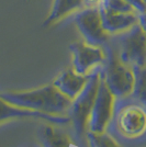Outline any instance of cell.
Segmentation results:
<instances>
[{
	"label": "cell",
	"instance_id": "1",
	"mask_svg": "<svg viewBox=\"0 0 146 147\" xmlns=\"http://www.w3.org/2000/svg\"><path fill=\"white\" fill-rule=\"evenodd\" d=\"M0 98L19 108L55 115L67 113L73 101L53 85L23 92H0Z\"/></svg>",
	"mask_w": 146,
	"mask_h": 147
},
{
	"label": "cell",
	"instance_id": "2",
	"mask_svg": "<svg viewBox=\"0 0 146 147\" xmlns=\"http://www.w3.org/2000/svg\"><path fill=\"white\" fill-rule=\"evenodd\" d=\"M101 78L110 92L116 98H123L132 93L134 85L133 70L120 59L112 44L107 47V58L103 67L101 68Z\"/></svg>",
	"mask_w": 146,
	"mask_h": 147
},
{
	"label": "cell",
	"instance_id": "3",
	"mask_svg": "<svg viewBox=\"0 0 146 147\" xmlns=\"http://www.w3.org/2000/svg\"><path fill=\"white\" fill-rule=\"evenodd\" d=\"M101 80V68L97 67L87 75V82L79 94L72 101L67 115L73 123L75 133L78 137L85 134L92 107L96 101L98 88Z\"/></svg>",
	"mask_w": 146,
	"mask_h": 147
},
{
	"label": "cell",
	"instance_id": "4",
	"mask_svg": "<svg viewBox=\"0 0 146 147\" xmlns=\"http://www.w3.org/2000/svg\"><path fill=\"white\" fill-rule=\"evenodd\" d=\"M116 35L111 44L116 47L120 59L131 68L146 66V32L140 24Z\"/></svg>",
	"mask_w": 146,
	"mask_h": 147
},
{
	"label": "cell",
	"instance_id": "5",
	"mask_svg": "<svg viewBox=\"0 0 146 147\" xmlns=\"http://www.w3.org/2000/svg\"><path fill=\"white\" fill-rule=\"evenodd\" d=\"M75 23L85 38L86 43L95 46L108 44L110 34L103 29L98 6L88 7L78 12L75 17Z\"/></svg>",
	"mask_w": 146,
	"mask_h": 147
},
{
	"label": "cell",
	"instance_id": "6",
	"mask_svg": "<svg viewBox=\"0 0 146 147\" xmlns=\"http://www.w3.org/2000/svg\"><path fill=\"white\" fill-rule=\"evenodd\" d=\"M113 98L114 96L110 92L107 85L104 84L103 79L101 78L96 101L93 103L88 121L89 131L95 133L104 132L113 112Z\"/></svg>",
	"mask_w": 146,
	"mask_h": 147
},
{
	"label": "cell",
	"instance_id": "7",
	"mask_svg": "<svg viewBox=\"0 0 146 147\" xmlns=\"http://www.w3.org/2000/svg\"><path fill=\"white\" fill-rule=\"evenodd\" d=\"M73 54L74 69L78 74L87 75L90 69L103 64L107 53L101 46H95L86 42H75L69 46Z\"/></svg>",
	"mask_w": 146,
	"mask_h": 147
},
{
	"label": "cell",
	"instance_id": "8",
	"mask_svg": "<svg viewBox=\"0 0 146 147\" xmlns=\"http://www.w3.org/2000/svg\"><path fill=\"white\" fill-rule=\"evenodd\" d=\"M118 127L126 136H137L146 129V113L139 107L123 108L118 117Z\"/></svg>",
	"mask_w": 146,
	"mask_h": 147
},
{
	"label": "cell",
	"instance_id": "9",
	"mask_svg": "<svg viewBox=\"0 0 146 147\" xmlns=\"http://www.w3.org/2000/svg\"><path fill=\"white\" fill-rule=\"evenodd\" d=\"M103 29L109 34H119L131 29L139 22L137 12H112L98 7Z\"/></svg>",
	"mask_w": 146,
	"mask_h": 147
},
{
	"label": "cell",
	"instance_id": "10",
	"mask_svg": "<svg viewBox=\"0 0 146 147\" xmlns=\"http://www.w3.org/2000/svg\"><path fill=\"white\" fill-rule=\"evenodd\" d=\"M12 117H41V119H45L49 122L56 123V124H63V123H67L70 121L68 115L62 117V115L44 113L40 111L19 108V107L8 103L0 98V123L9 119H12Z\"/></svg>",
	"mask_w": 146,
	"mask_h": 147
},
{
	"label": "cell",
	"instance_id": "11",
	"mask_svg": "<svg viewBox=\"0 0 146 147\" xmlns=\"http://www.w3.org/2000/svg\"><path fill=\"white\" fill-rule=\"evenodd\" d=\"M87 75L78 74L75 69L69 68L58 75L52 85L67 98L74 100L84 89L87 82Z\"/></svg>",
	"mask_w": 146,
	"mask_h": 147
},
{
	"label": "cell",
	"instance_id": "12",
	"mask_svg": "<svg viewBox=\"0 0 146 147\" xmlns=\"http://www.w3.org/2000/svg\"><path fill=\"white\" fill-rule=\"evenodd\" d=\"M43 147H69L70 140L66 134L59 132L52 125H41L37 131Z\"/></svg>",
	"mask_w": 146,
	"mask_h": 147
},
{
	"label": "cell",
	"instance_id": "13",
	"mask_svg": "<svg viewBox=\"0 0 146 147\" xmlns=\"http://www.w3.org/2000/svg\"><path fill=\"white\" fill-rule=\"evenodd\" d=\"M85 3L86 0H54L52 11L49 13V18L44 22V25L53 24L54 22L65 18L77 9L82 8Z\"/></svg>",
	"mask_w": 146,
	"mask_h": 147
},
{
	"label": "cell",
	"instance_id": "14",
	"mask_svg": "<svg viewBox=\"0 0 146 147\" xmlns=\"http://www.w3.org/2000/svg\"><path fill=\"white\" fill-rule=\"evenodd\" d=\"M132 70L134 85L131 94L137 102L146 107V66H134Z\"/></svg>",
	"mask_w": 146,
	"mask_h": 147
},
{
	"label": "cell",
	"instance_id": "15",
	"mask_svg": "<svg viewBox=\"0 0 146 147\" xmlns=\"http://www.w3.org/2000/svg\"><path fill=\"white\" fill-rule=\"evenodd\" d=\"M87 138L90 147H121L113 137L107 133H95L91 131L87 132Z\"/></svg>",
	"mask_w": 146,
	"mask_h": 147
},
{
	"label": "cell",
	"instance_id": "16",
	"mask_svg": "<svg viewBox=\"0 0 146 147\" xmlns=\"http://www.w3.org/2000/svg\"><path fill=\"white\" fill-rule=\"evenodd\" d=\"M98 7L112 12H136L125 0H99Z\"/></svg>",
	"mask_w": 146,
	"mask_h": 147
},
{
	"label": "cell",
	"instance_id": "17",
	"mask_svg": "<svg viewBox=\"0 0 146 147\" xmlns=\"http://www.w3.org/2000/svg\"><path fill=\"white\" fill-rule=\"evenodd\" d=\"M128 5L134 8V10L137 13H141L146 10V2L145 0H125Z\"/></svg>",
	"mask_w": 146,
	"mask_h": 147
},
{
	"label": "cell",
	"instance_id": "18",
	"mask_svg": "<svg viewBox=\"0 0 146 147\" xmlns=\"http://www.w3.org/2000/svg\"><path fill=\"white\" fill-rule=\"evenodd\" d=\"M140 26L146 32V10L143 12L139 13V22H137Z\"/></svg>",
	"mask_w": 146,
	"mask_h": 147
},
{
	"label": "cell",
	"instance_id": "19",
	"mask_svg": "<svg viewBox=\"0 0 146 147\" xmlns=\"http://www.w3.org/2000/svg\"><path fill=\"white\" fill-rule=\"evenodd\" d=\"M86 2H88L89 5H95V3L99 2V0H86Z\"/></svg>",
	"mask_w": 146,
	"mask_h": 147
},
{
	"label": "cell",
	"instance_id": "20",
	"mask_svg": "<svg viewBox=\"0 0 146 147\" xmlns=\"http://www.w3.org/2000/svg\"><path fill=\"white\" fill-rule=\"evenodd\" d=\"M145 2H146V0H145Z\"/></svg>",
	"mask_w": 146,
	"mask_h": 147
}]
</instances>
